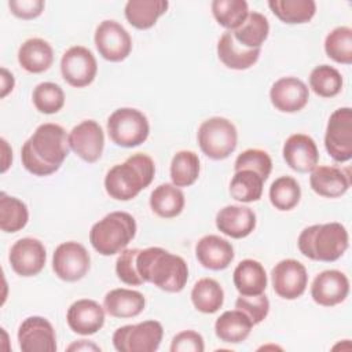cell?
<instances>
[{"label":"cell","mask_w":352,"mask_h":352,"mask_svg":"<svg viewBox=\"0 0 352 352\" xmlns=\"http://www.w3.org/2000/svg\"><path fill=\"white\" fill-rule=\"evenodd\" d=\"M136 221L126 212H111L95 223L89 231V242L102 256L121 253L135 238Z\"/></svg>","instance_id":"5"},{"label":"cell","mask_w":352,"mask_h":352,"mask_svg":"<svg viewBox=\"0 0 352 352\" xmlns=\"http://www.w3.org/2000/svg\"><path fill=\"white\" fill-rule=\"evenodd\" d=\"M204 338L194 330L177 333L170 344V352H204Z\"/></svg>","instance_id":"45"},{"label":"cell","mask_w":352,"mask_h":352,"mask_svg":"<svg viewBox=\"0 0 352 352\" xmlns=\"http://www.w3.org/2000/svg\"><path fill=\"white\" fill-rule=\"evenodd\" d=\"M271 280L275 293L285 300H296L307 289L308 274L300 261L286 258L275 264L271 271Z\"/></svg>","instance_id":"13"},{"label":"cell","mask_w":352,"mask_h":352,"mask_svg":"<svg viewBox=\"0 0 352 352\" xmlns=\"http://www.w3.org/2000/svg\"><path fill=\"white\" fill-rule=\"evenodd\" d=\"M286 164L296 172H311L319 161V151L315 140L304 133L289 136L282 150Z\"/></svg>","instance_id":"19"},{"label":"cell","mask_w":352,"mask_h":352,"mask_svg":"<svg viewBox=\"0 0 352 352\" xmlns=\"http://www.w3.org/2000/svg\"><path fill=\"white\" fill-rule=\"evenodd\" d=\"M309 184L311 188L322 197L337 198L344 195L351 187L349 169H340L337 166H315L311 170Z\"/></svg>","instance_id":"21"},{"label":"cell","mask_w":352,"mask_h":352,"mask_svg":"<svg viewBox=\"0 0 352 352\" xmlns=\"http://www.w3.org/2000/svg\"><path fill=\"white\" fill-rule=\"evenodd\" d=\"M95 45L106 60L121 62L131 54L132 38L118 22L106 19L95 30Z\"/></svg>","instance_id":"12"},{"label":"cell","mask_w":352,"mask_h":352,"mask_svg":"<svg viewBox=\"0 0 352 352\" xmlns=\"http://www.w3.org/2000/svg\"><path fill=\"white\" fill-rule=\"evenodd\" d=\"M8 7L18 18L33 19L43 12L45 3L43 0H10Z\"/></svg>","instance_id":"46"},{"label":"cell","mask_w":352,"mask_h":352,"mask_svg":"<svg viewBox=\"0 0 352 352\" xmlns=\"http://www.w3.org/2000/svg\"><path fill=\"white\" fill-rule=\"evenodd\" d=\"M19 348L23 352H55L56 336L52 324L43 316L26 318L18 330Z\"/></svg>","instance_id":"15"},{"label":"cell","mask_w":352,"mask_h":352,"mask_svg":"<svg viewBox=\"0 0 352 352\" xmlns=\"http://www.w3.org/2000/svg\"><path fill=\"white\" fill-rule=\"evenodd\" d=\"M107 133L117 146L136 147L148 138V120L136 109L121 107L114 110L107 118Z\"/></svg>","instance_id":"7"},{"label":"cell","mask_w":352,"mask_h":352,"mask_svg":"<svg viewBox=\"0 0 352 352\" xmlns=\"http://www.w3.org/2000/svg\"><path fill=\"white\" fill-rule=\"evenodd\" d=\"M268 7L285 23H305L316 12L314 0H270Z\"/></svg>","instance_id":"32"},{"label":"cell","mask_w":352,"mask_h":352,"mask_svg":"<svg viewBox=\"0 0 352 352\" xmlns=\"http://www.w3.org/2000/svg\"><path fill=\"white\" fill-rule=\"evenodd\" d=\"M253 326V322L246 314L239 309H232L223 312L217 318L214 323V333L223 342L238 344L249 337Z\"/></svg>","instance_id":"28"},{"label":"cell","mask_w":352,"mask_h":352,"mask_svg":"<svg viewBox=\"0 0 352 352\" xmlns=\"http://www.w3.org/2000/svg\"><path fill=\"white\" fill-rule=\"evenodd\" d=\"M146 305L144 296L132 289H113L103 300L104 311L114 318H133L142 314Z\"/></svg>","instance_id":"25"},{"label":"cell","mask_w":352,"mask_h":352,"mask_svg":"<svg viewBox=\"0 0 352 352\" xmlns=\"http://www.w3.org/2000/svg\"><path fill=\"white\" fill-rule=\"evenodd\" d=\"M270 99L279 111L296 113L307 106L309 89L305 82L297 77H282L272 84Z\"/></svg>","instance_id":"17"},{"label":"cell","mask_w":352,"mask_h":352,"mask_svg":"<svg viewBox=\"0 0 352 352\" xmlns=\"http://www.w3.org/2000/svg\"><path fill=\"white\" fill-rule=\"evenodd\" d=\"M301 198V188L292 176L275 179L270 187V201L278 210H292Z\"/></svg>","instance_id":"38"},{"label":"cell","mask_w":352,"mask_h":352,"mask_svg":"<svg viewBox=\"0 0 352 352\" xmlns=\"http://www.w3.org/2000/svg\"><path fill=\"white\" fill-rule=\"evenodd\" d=\"M166 0H129L125 4V18L136 29H150L168 10Z\"/></svg>","instance_id":"29"},{"label":"cell","mask_w":352,"mask_h":352,"mask_svg":"<svg viewBox=\"0 0 352 352\" xmlns=\"http://www.w3.org/2000/svg\"><path fill=\"white\" fill-rule=\"evenodd\" d=\"M199 158L194 151H177L170 162V179L176 187H188L199 176Z\"/></svg>","instance_id":"36"},{"label":"cell","mask_w":352,"mask_h":352,"mask_svg":"<svg viewBox=\"0 0 352 352\" xmlns=\"http://www.w3.org/2000/svg\"><path fill=\"white\" fill-rule=\"evenodd\" d=\"M67 351H100L98 345H95L91 341L87 340H80L77 342H73L72 345L67 346Z\"/></svg>","instance_id":"48"},{"label":"cell","mask_w":352,"mask_h":352,"mask_svg":"<svg viewBox=\"0 0 352 352\" xmlns=\"http://www.w3.org/2000/svg\"><path fill=\"white\" fill-rule=\"evenodd\" d=\"M33 104L40 113L54 114L58 113L65 104L63 89L55 82H40L33 89Z\"/></svg>","instance_id":"41"},{"label":"cell","mask_w":352,"mask_h":352,"mask_svg":"<svg viewBox=\"0 0 352 352\" xmlns=\"http://www.w3.org/2000/svg\"><path fill=\"white\" fill-rule=\"evenodd\" d=\"M268 33H270L268 19L257 11L249 12L245 22L232 32L236 43L252 50L260 48L261 44L267 40Z\"/></svg>","instance_id":"31"},{"label":"cell","mask_w":352,"mask_h":352,"mask_svg":"<svg viewBox=\"0 0 352 352\" xmlns=\"http://www.w3.org/2000/svg\"><path fill=\"white\" fill-rule=\"evenodd\" d=\"M324 51L337 63H352V29L338 26L333 29L324 40Z\"/></svg>","instance_id":"40"},{"label":"cell","mask_w":352,"mask_h":352,"mask_svg":"<svg viewBox=\"0 0 352 352\" xmlns=\"http://www.w3.org/2000/svg\"><path fill=\"white\" fill-rule=\"evenodd\" d=\"M212 12L220 26L230 32L238 29L249 15V7L245 0H214Z\"/></svg>","instance_id":"37"},{"label":"cell","mask_w":352,"mask_h":352,"mask_svg":"<svg viewBox=\"0 0 352 352\" xmlns=\"http://www.w3.org/2000/svg\"><path fill=\"white\" fill-rule=\"evenodd\" d=\"M70 148L85 162H96L104 147V133L102 126L94 120L77 124L69 133Z\"/></svg>","instance_id":"14"},{"label":"cell","mask_w":352,"mask_h":352,"mask_svg":"<svg viewBox=\"0 0 352 352\" xmlns=\"http://www.w3.org/2000/svg\"><path fill=\"white\" fill-rule=\"evenodd\" d=\"M298 250L315 261H336L349 245L346 228L340 223L314 224L301 231L297 239Z\"/></svg>","instance_id":"4"},{"label":"cell","mask_w":352,"mask_h":352,"mask_svg":"<svg viewBox=\"0 0 352 352\" xmlns=\"http://www.w3.org/2000/svg\"><path fill=\"white\" fill-rule=\"evenodd\" d=\"M198 144L212 160H224L236 148L238 132L235 125L224 117L205 120L198 128Z\"/></svg>","instance_id":"6"},{"label":"cell","mask_w":352,"mask_h":352,"mask_svg":"<svg viewBox=\"0 0 352 352\" xmlns=\"http://www.w3.org/2000/svg\"><path fill=\"white\" fill-rule=\"evenodd\" d=\"M139 249H124L116 261V274L118 279L131 286H139L144 282L136 270V256Z\"/></svg>","instance_id":"43"},{"label":"cell","mask_w":352,"mask_h":352,"mask_svg":"<svg viewBox=\"0 0 352 352\" xmlns=\"http://www.w3.org/2000/svg\"><path fill=\"white\" fill-rule=\"evenodd\" d=\"M324 147L337 162H346L352 158L351 107H340L330 116L324 135Z\"/></svg>","instance_id":"9"},{"label":"cell","mask_w":352,"mask_h":352,"mask_svg":"<svg viewBox=\"0 0 352 352\" xmlns=\"http://www.w3.org/2000/svg\"><path fill=\"white\" fill-rule=\"evenodd\" d=\"M234 285L242 296H257L263 294L267 287V274L256 260H242L234 270Z\"/></svg>","instance_id":"26"},{"label":"cell","mask_w":352,"mask_h":352,"mask_svg":"<svg viewBox=\"0 0 352 352\" xmlns=\"http://www.w3.org/2000/svg\"><path fill=\"white\" fill-rule=\"evenodd\" d=\"M234 169L235 172L241 169L254 170L265 182L272 170V161L267 151L260 148H248L236 157Z\"/></svg>","instance_id":"42"},{"label":"cell","mask_w":352,"mask_h":352,"mask_svg":"<svg viewBox=\"0 0 352 352\" xmlns=\"http://www.w3.org/2000/svg\"><path fill=\"white\" fill-rule=\"evenodd\" d=\"M264 180L250 169L236 170L230 183V194L239 202H254L263 195Z\"/></svg>","instance_id":"34"},{"label":"cell","mask_w":352,"mask_h":352,"mask_svg":"<svg viewBox=\"0 0 352 352\" xmlns=\"http://www.w3.org/2000/svg\"><path fill=\"white\" fill-rule=\"evenodd\" d=\"M60 72L63 80L76 88H82L89 85L98 72V63L94 54L82 47H70L60 59Z\"/></svg>","instance_id":"11"},{"label":"cell","mask_w":352,"mask_h":352,"mask_svg":"<svg viewBox=\"0 0 352 352\" xmlns=\"http://www.w3.org/2000/svg\"><path fill=\"white\" fill-rule=\"evenodd\" d=\"M136 270L143 282L169 293L182 292L188 279L187 263L180 256L158 246L139 249Z\"/></svg>","instance_id":"2"},{"label":"cell","mask_w":352,"mask_h":352,"mask_svg":"<svg viewBox=\"0 0 352 352\" xmlns=\"http://www.w3.org/2000/svg\"><path fill=\"white\" fill-rule=\"evenodd\" d=\"M164 336L162 324L146 320L138 324H125L113 334V345L118 352H154Z\"/></svg>","instance_id":"8"},{"label":"cell","mask_w":352,"mask_h":352,"mask_svg":"<svg viewBox=\"0 0 352 352\" xmlns=\"http://www.w3.org/2000/svg\"><path fill=\"white\" fill-rule=\"evenodd\" d=\"M309 87L322 98H333L342 89L341 73L330 65L316 66L309 74Z\"/></svg>","instance_id":"39"},{"label":"cell","mask_w":352,"mask_h":352,"mask_svg":"<svg viewBox=\"0 0 352 352\" xmlns=\"http://www.w3.org/2000/svg\"><path fill=\"white\" fill-rule=\"evenodd\" d=\"M8 260L18 275L34 276L45 265V248L36 238H21L11 246Z\"/></svg>","instance_id":"16"},{"label":"cell","mask_w":352,"mask_h":352,"mask_svg":"<svg viewBox=\"0 0 352 352\" xmlns=\"http://www.w3.org/2000/svg\"><path fill=\"white\" fill-rule=\"evenodd\" d=\"M155 175V165L150 155L132 154L125 162L114 165L104 177L106 192L117 201H129L150 186Z\"/></svg>","instance_id":"3"},{"label":"cell","mask_w":352,"mask_h":352,"mask_svg":"<svg viewBox=\"0 0 352 352\" xmlns=\"http://www.w3.org/2000/svg\"><path fill=\"white\" fill-rule=\"evenodd\" d=\"M191 301L199 312L214 314L223 305L224 292L217 280L212 278H202L191 290Z\"/></svg>","instance_id":"33"},{"label":"cell","mask_w":352,"mask_h":352,"mask_svg":"<svg viewBox=\"0 0 352 352\" xmlns=\"http://www.w3.org/2000/svg\"><path fill=\"white\" fill-rule=\"evenodd\" d=\"M235 308L249 316L253 324L263 322L270 312V301L264 294L239 296L235 301Z\"/></svg>","instance_id":"44"},{"label":"cell","mask_w":352,"mask_h":352,"mask_svg":"<svg viewBox=\"0 0 352 352\" xmlns=\"http://www.w3.org/2000/svg\"><path fill=\"white\" fill-rule=\"evenodd\" d=\"M349 293V280L338 270H326L315 276L311 286L312 300L322 307H334L342 302Z\"/></svg>","instance_id":"18"},{"label":"cell","mask_w":352,"mask_h":352,"mask_svg":"<svg viewBox=\"0 0 352 352\" xmlns=\"http://www.w3.org/2000/svg\"><path fill=\"white\" fill-rule=\"evenodd\" d=\"M91 257L87 249L74 241L60 243L52 256V270L55 275L66 282L80 280L87 275Z\"/></svg>","instance_id":"10"},{"label":"cell","mask_w":352,"mask_h":352,"mask_svg":"<svg viewBox=\"0 0 352 352\" xmlns=\"http://www.w3.org/2000/svg\"><path fill=\"white\" fill-rule=\"evenodd\" d=\"M66 320L74 333L91 336L103 327L104 309L94 300L81 298L69 307Z\"/></svg>","instance_id":"20"},{"label":"cell","mask_w":352,"mask_h":352,"mask_svg":"<svg viewBox=\"0 0 352 352\" xmlns=\"http://www.w3.org/2000/svg\"><path fill=\"white\" fill-rule=\"evenodd\" d=\"M195 256L202 267L220 271L227 268L234 260V248L219 235H205L195 245Z\"/></svg>","instance_id":"22"},{"label":"cell","mask_w":352,"mask_h":352,"mask_svg":"<svg viewBox=\"0 0 352 352\" xmlns=\"http://www.w3.org/2000/svg\"><path fill=\"white\" fill-rule=\"evenodd\" d=\"M29 220V210L25 202L0 192V228L4 232H16L22 230Z\"/></svg>","instance_id":"35"},{"label":"cell","mask_w":352,"mask_h":352,"mask_svg":"<svg viewBox=\"0 0 352 352\" xmlns=\"http://www.w3.org/2000/svg\"><path fill=\"white\" fill-rule=\"evenodd\" d=\"M14 84H15L14 76L6 67H1V94H0V96L6 98L14 89Z\"/></svg>","instance_id":"47"},{"label":"cell","mask_w":352,"mask_h":352,"mask_svg":"<svg viewBox=\"0 0 352 352\" xmlns=\"http://www.w3.org/2000/svg\"><path fill=\"white\" fill-rule=\"evenodd\" d=\"M216 227L224 235L241 239L254 230L256 214L248 206L228 205L217 212Z\"/></svg>","instance_id":"23"},{"label":"cell","mask_w":352,"mask_h":352,"mask_svg":"<svg viewBox=\"0 0 352 352\" xmlns=\"http://www.w3.org/2000/svg\"><path fill=\"white\" fill-rule=\"evenodd\" d=\"M54 60V50L43 38H29L18 50V62L29 73H43Z\"/></svg>","instance_id":"27"},{"label":"cell","mask_w":352,"mask_h":352,"mask_svg":"<svg viewBox=\"0 0 352 352\" xmlns=\"http://www.w3.org/2000/svg\"><path fill=\"white\" fill-rule=\"evenodd\" d=\"M219 59L230 69L245 70L253 66L258 56L260 48H246L235 41L232 32L227 30L221 34L217 43Z\"/></svg>","instance_id":"24"},{"label":"cell","mask_w":352,"mask_h":352,"mask_svg":"<svg viewBox=\"0 0 352 352\" xmlns=\"http://www.w3.org/2000/svg\"><path fill=\"white\" fill-rule=\"evenodd\" d=\"M70 151L69 135L52 122L41 124L23 143L21 160L25 169L36 176H48L56 172Z\"/></svg>","instance_id":"1"},{"label":"cell","mask_w":352,"mask_h":352,"mask_svg":"<svg viewBox=\"0 0 352 352\" xmlns=\"http://www.w3.org/2000/svg\"><path fill=\"white\" fill-rule=\"evenodd\" d=\"M184 194L175 184L164 183L155 187L150 195L151 210L164 219L176 217L184 208Z\"/></svg>","instance_id":"30"},{"label":"cell","mask_w":352,"mask_h":352,"mask_svg":"<svg viewBox=\"0 0 352 352\" xmlns=\"http://www.w3.org/2000/svg\"><path fill=\"white\" fill-rule=\"evenodd\" d=\"M1 147H3V160H1L3 166H1V172L4 173L8 169L10 164L12 162V150L10 148V146H8L6 139H1Z\"/></svg>","instance_id":"49"}]
</instances>
